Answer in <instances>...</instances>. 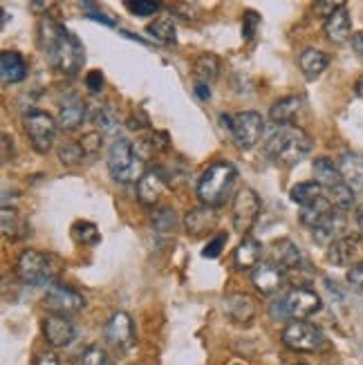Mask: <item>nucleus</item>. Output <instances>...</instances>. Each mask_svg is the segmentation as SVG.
<instances>
[{"label":"nucleus","instance_id":"nucleus-22","mask_svg":"<svg viewBox=\"0 0 363 365\" xmlns=\"http://www.w3.org/2000/svg\"><path fill=\"white\" fill-rule=\"evenodd\" d=\"M215 225V209H209V206H200V209H193L184 215V227L188 235H204L207 231H211Z\"/></svg>","mask_w":363,"mask_h":365},{"label":"nucleus","instance_id":"nucleus-45","mask_svg":"<svg viewBox=\"0 0 363 365\" xmlns=\"http://www.w3.org/2000/svg\"><path fill=\"white\" fill-rule=\"evenodd\" d=\"M86 88L90 92H101L103 90V74L99 70H90L86 74Z\"/></svg>","mask_w":363,"mask_h":365},{"label":"nucleus","instance_id":"nucleus-19","mask_svg":"<svg viewBox=\"0 0 363 365\" xmlns=\"http://www.w3.org/2000/svg\"><path fill=\"white\" fill-rule=\"evenodd\" d=\"M260 256H262V245L256 237L245 235L242 242L233 251V262L240 272H247V269H256L260 264Z\"/></svg>","mask_w":363,"mask_h":365},{"label":"nucleus","instance_id":"nucleus-5","mask_svg":"<svg viewBox=\"0 0 363 365\" xmlns=\"http://www.w3.org/2000/svg\"><path fill=\"white\" fill-rule=\"evenodd\" d=\"M47 56H50V61L54 63V66L68 76H76L83 66V58H86L81 41H78L76 34H72L70 29H63L61 38L56 41V45L52 47V50L47 52Z\"/></svg>","mask_w":363,"mask_h":365},{"label":"nucleus","instance_id":"nucleus-41","mask_svg":"<svg viewBox=\"0 0 363 365\" xmlns=\"http://www.w3.org/2000/svg\"><path fill=\"white\" fill-rule=\"evenodd\" d=\"M160 3H153V0H137V3H128V9L135 16H150L155 11H160Z\"/></svg>","mask_w":363,"mask_h":365},{"label":"nucleus","instance_id":"nucleus-31","mask_svg":"<svg viewBox=\"0 0 363 365\" xmlns=\"http://www.w3.org/2000/svg\"><path fill=\"white\" fill-rule=\"evenodd\" d=\"M321 190H323V186L319 182H301L290 190V197H292V202H296L303 209V206L317 202L321 197Z\"/></svg>","mask_w":363,"mask_h":365},{"label":"nucleus","instance_id":"nucleus-34","mask_svg":"<svg viewBox=\"0 0 363 365\" xmlns=\"http://www.w3.org/2000/svg\"><path fill=\"white\" fill-rule=\"evenodd\" d=\"M150 225L155 231L168 233L178 227V215L173 209H168V206H157V209H153V213H150Z\"/></svg>","mask_w":363,"mask_h":365},{"label":"nucleus","instance_id":"nucleus-9","mask_svg":"<svg viewBox=\"0 0 363 365\" xmlns=\"http://www.w3.org/2000/svg\"><path fill=\"white\" fill-rule=\"evenodd\" d=\"M16 274H19V278L25 284H31V287L45 284L50 280V258L36 249H25L19 256V262H16Z\"/></svg>","mask_w":363,"mask_h":365},{"label":"nucleus","instance_id":"nucleus-33","mask_svg":"<svg viewBox=\"0 0 363 365\" xmlns=\"http://www.w3.org/2000/svg\"><path fill=\"white\" fill-rule=\"evenodd\" d=\"M148 34L153 38H157L160 43H175L178 41V31H175V23H173L170 19H166V16H162V19H157L148 25Z\"/></svg>","mask_w":363,"mask_h":365},{"label":"nucleus","instance_id":"nucleus-3","mask_svg":"<svg viewBox=\"0 0 363 365\" xmlns=\"http://www.w3.org/2000/svg\"><path fill=\"white\" fill-rule=\"evenodd\" d=\"M108 168L113 178L121 184H133L144 178V162L137 153V148L128 139H115L108 150Z\"/></svg>","mask_w":363,"mask_h":365},{"label":"nucleus","instance_id":"nucleus-26","mask_svg":"<svg viewBox=\"0 0 363 365\" xmlns=\"http://www.w3.org/2000/svg\"><path fill=\"white\" fill-rule=\"evenodd\" d=\"M354 253H357V240H354V237H341V240H337V242H332L327 247V260L332 264H337V267H343V264L352 262Z\"/></svg>","mask_w":363,"mask_h":365},{"label":"nucleus","instance_id":"nucleus-36","mask_svg":"<svg viewBox=\"0 0 363 365\" xmlns=\"http://www.w3.org/2000/svg\"><path fill=\"white\" fill-rule=\"evenodd\" d=\"M58 160L66 166H76L86 160V153H83L81 144H66L58 150Z\"/></svg>","mask_w":363,"mask_h":365},{"label":"nucleus","instance_id":"nucleus-10","mask_svg":"<svg viewBox=\"0 0 363 365\" xmlns=\"http://www.w3.org/2000/svg\"><path fill=\"white\" fill-rule=\"evenodd\" d=\"M43 307L50 309L54 316H70L86 307V298L66 284H50L43 298Z\"/></svg>","mask_w":363,"mask_h":365},{"label":"nucleus","instance_id":"nucleus-23","mask_svg":"<svg viewBox=\"0 0 363 365\" xmlns=\"http://www.w3.org/2000/svg\"><path fill=\"white\" fill-rule=\"evenodd\" d=\"M225 309L235 323H251V319H254V314H256V303H254V298L247 294H233V296H227Z\"/></svg>","mask_w":363,"mask_h":365},{"label":"nucleus","instance_id":"nucleus-7","mask_svg":"<svg viewBox=\"0 0 363 365\" xmlns=\"http://www.w3.org/2000/svg\"><path fill=\"white\" fill-rule=\"evenodd\" d=\"M262 202L254 188H240L233 197V227L238 233H249L251 227L256 225V220L260 215Z\"/></svg>","mask_w":363,"mask_h":365},{"label":"nucleus","instance_id":"nucleus-16","mask_svg":"<svg viewBox=\"0 0 363 365\" xmlns=\"http://www.w3.org/2000/svg\"><path fill=\"white\" fill-rule=\"evenodd\" d=\"M339 173L345 186H350L354 193H361L363 190V155L343 153L339 160Z\"/></svg>","mask_w":363,"mask_h":365},{"label":"nucleus","instance_id":"nucleus-4","mask_svg":"<svg viewBox=\"0 0 363 365\" xmlns=\"http://www.w3.org/2000/svg\"><path fill=\"white\" fill-rule=\"evenodd\" d=\"M223 123L229 128V133L233 137V144L242 150L254 148L265 133V121L258 113H254V110H247V113H240L235 117L223 115Z\"/></svg>","mask_w":363,"mask_h":365},{"label":"nucleus","instance_id":"nucleus-1","mask_svg":"<svg viewBox=\"0 0 363 365\" xmlns=\"http://www.w3.org/2000/svg\"><path fill=\"white\" fill-rule=\"evenodd\" d=\"M267 157L276 166H296L298 162H303L312 150V139L307 137L305 130L294 128V125H280V130H276L265 144Z\"/></svg>","mask_w":363,"mask_h":365},{"label":"nucleus","instance_id":"nucleus-51","mask_svg":"<svg viewBox=\"0 0 363 365\" xmlns=\"http://www.w3.org/2000/svg\"><path fill=\"white\" fill-rule=\"evenodd\" d=\"M9 160V135H3V162Z\"/></svg>","mask_w":363,"mask_h":365},{"label":"nucleus","instance_id":"nucleus-8","mask_svg":"<svg viewBox=\"0 0 363 365\" xmlns=\"http://www.w3.org/2000/svg\"><path fill=\"white\" fill-rule=\"evenodd\" d=\"M282 343L296 352H314L323 345V331L307 321H292L282 329Z\"/></svg>","mask_w":363,"mask_h":365},{"label":"nucleus","instance_id":"nucleus-38","mask_svg":"<svg viewBox=\"0 0 363 365\" xmlns=\"http://www.w3.org/2000/svg\"><path fill=\"white\" fill-rule=\"evenodd\" d=\"M81 365H115L113 361H110V356L106 354L103 347L99 345H90L83 359H81Z\"/></svg>","mask_w":363,"mask_h":365},{"label":"nucleus","instance_id":"nucleus-49","mask_svg":"<svg viewBox=\"0 0 363 365\" xmlns=\"http://www.w3.org/2000/svg\"><path fill=\"white\" fill-rule=\"evenodd\" d=\"M350 45H352V50H354L359 56H363V31H357V34H352Z\"/></svg>","mask_w":363,"mask_h":365},{"label":"nucleus","instance_id":"nucleus-40","mask_svg":"<svg viewBox=\"0 0 363 365\" xmlns=\"http://www.w3.org/2000/svg\"><path fill=\"white\" fill-rule=\"evenodd\" d=\"M258 25H260V16H258V11H254V9L245 11V21H242V36H245V41H251V38H254Z\"/></svg>","mask_w":363,"mask_h":365},{"label":"nucleus","instance_id":"nucleus-30","mask_svg":"<svg viewBox=\"0 0 363 365\" xmlns=\"http://www.w3.org/2000/svg\"><path fill=\"white\" fill-rule=\"evenodd\" d=\"M274 262L282 269H294L301 264V251L290 240H278L274 245Z\"/></svg>","mask_w":363,"mask_h":365},{"label":"nucleus","instance_id":"nucleus-39","mask_svg":"<svg viewBox=\"0 0 363 365\" xmlns=\"http://www.w3.org/2000/svg\"><path fill=\"white\" fill-rule=\"evenodd\" d=\"M94 123H97L101 130H113L117 123L113 108H99L97 113H94Z\"/></svg>","mask_w":363,"mask_h":365},{"label":"nucleus","instance_id":"nucleus-44","mask_svg":"<svg viewBox=\"0 0 363 365\" xmlns=\"http://www.w3.org/2000/svg\"><path fill=\"white\" fill-rule=\"evenodd\" d=\"M348 284H350L354 292L363 294V262L350 267V272H348Z\"/></svg>","mask_w":363,"mask_h":365},{"label":"nucleus","instance_id":"nucleus-46","mask_svg":"<svg viewBox=\"0 0 363 365\" xmlns=\"http://www.w3.org/2000/svg\"><path fill=\"white\" fill-rule=\"evenodd\" d=\"M34 365H61V361L52 350H43L34 356Z\"/></svg>","mask_w":363,"mask_h":365},{"label":"nucleus","instance_id":"nucleus-15","mask_svg":"<svg viewBox=\"0 0 363 365\" xmlns=\"http://www.w3.org/2000/svg\"><path fill=\"white\" fill-rule=\"evenodd\" d=\"M345 225H348V220H345V213L343 211H332L329 215H325L317 227L312 229V235L314 240L319 245H332L337 240L343 237V231H345Z\"/></svg>","mask_w":363,"mask_h":365},{"label":"nucleus","instance_id":"nucleus-54","mask_svg":"<svg viewBox=\"0 0 363 365\" xmlns=\"http://www.w3.org/2000/svg\"><path fill=\"white\" fill-rule=\"evenodd\" d=\"M357 222H359V227L363 229V206H361V209L357 211Z\"/></svg>","mask_w":363,"mask_h":365},{"label":"nucleus","instance_id":"nucleus-24","mask_svg":"<svg viewBox=\"0 0 363 365\" xmlns=\"http://www.w3.org/2000/svg\"><path fill=\"white\" fill-rule=\"evenodd\" d=\"M329 66V56L321 50H317V47H307V50L301 52V56H298V68H301V72L310 78H317L321 76Z\"/></svg>","mask_w":363,"mask_h":365},{"label":"nucleus","instance_id":"nucleus-6","mask_svg":"<svg viewBox=\"0 0 363 365\" xmlns=\"http://www.w3.org/2000/svg\"><path fill=\"white\" fill-rule=\"evenodd\" d=\"M23 123L36 153H47L52 148L56 137V121L52 119L50 113H45V110H31V113L25 115Z\"/></svg>","mask_w":363,"mask_h":365},{"label":"nucleus","instance_id":"nucleus-35","mask_svg":"<svg viewBox=\"0 0 363 365\" xmlns=\"http://www.w3.org/2000/svg\"><path fill=\"white\" fill-rule=\"evenodd\" d=\"M329 200H332L341 211H348L354 206V190L345 184H339L334 188H329Z\"/></svg>","mask_w":363,"mask_h":365},{"label":"nucleus","instance_id":"nucleus-13","mask_svg":"<svg viewBox=\"0 0 363 365\" xmlns=\"http://www.w3.org/2000/svg\"><path fill=\"white\" fill-rule=\"evenodd\" d=\"M251 282L262 296H274L285 284V269L276 262H260L251 274Z\"/></svg>","mask_w":363,"mask_h":365},{"label":"nucleus","instance_id":"nucleus-20","mask_svg":"<svg viewBox=\"0 0 363 365\" xmlns=\"http://www.w3.org/2000/svg\"><path fill=\"white\" fill-rule=\"evenodd\" d=\"M86 121V106L78 97H66L58 106V125L63 130H74Z\"/></svg>","mask_w":363,"mask_h":365},{"label":"nucleus","instance_id":"nucleus-47","mask_svg":"<svg viewBox=\"0 0 363 365\" xmlns=\"http://www.w3.org/2000/svg\"><path fill=\"white\" fill-rule=\"evenodd\" d=\"M272 316L276 321H287L290 319V312H287V305H285V298L276 300V303L272 305Z\"/></svg>","mask_w":363,"mask_h":365},{"label":"nucleus","instance_id":"nucleus-43","mask_svg":"<svg viewBox=\"0 0 363 365\" xmlns=\"http://www.w3.org/2000/svg\"><path fill=\"white\" fill-rule=\"evenodd\" d=\"M227 240H229V235H227V233L215 235L213 240L209 242V247H204L202 256H204V258H218V256H220V251H223V247H225V242H227Z\"/></svg>","mask_w":363,"mask_h":365},{"label":"nucleus","instance_id":"nucleus-28","mask_svg":"<svg viewBox=\"0 0 363 365\" xmlns=\"http://www.w3.org/2000/svg\"><path fill=\"white\" fill-rule=\"evenodd\" d=\"M193 74L200 83H213L220 76V61L215 54H200L193 63Z\"/></svg>","mask_w":363,"mask_h":365},{"label":"nucleus","instance_id":"nucleus-21","mask_svg":"<svg viewBox=\"0 0 363 365\" xmlns=\"http://www.w3.org/2000/svg\"><path fill=\"white\" fill-rule=\"evenodd\" d=\"M27 76V66L19 52H3L0 54V78L5 86H14L25 81Z\"/></svg>","mask_w":363,"mask_h":365},{"label":"nucleus","instance_id":"nucleus-27","mask_svg":"<svg viewBox=\"0 0 363 365\" xmlns=\"http://www.w3.org/2000/svg\"><path fill=\"white\" fill-rule=\"evenodd\" d=\"M314 178H317V182L321 186H325L327 190L343 184L339 166H334V162H329L327 157H319V160L314 162Z\"/></svg>","mask_w":363,"mask_h":365},{"label":"nucleus","instance_id":"nucleus-55","mask_svg":"<svg viewBox=\"0 0 363 365\" xmlns=\"http://www.w3.org/2000/svg\"><path fill=\"white\" fill-rule=\"evenodd\" d=\"M231 365H242V363H231Z\"/></svg>","mask_w":363,"mask_h":365},{"label":"nucleus","instance_id":"nucleus-12","mask_svg":"<svg viewBox=\"0 0 363 365\" xmlns=\"http://www.w3.org/2000/svg\"><path fill=\"white\" fill-rule=\"evenodd\" d=\"M285 305L292 319L305 321L307 316L317 314L321 309V296L307 287H296L285 296Z\"/></svg>","mask_w":363,"mask_h":365},{"label":"nucleus","instance_id":"nucleus-53","mask_svg":"<svg viewBox=\"0 0 363 365\" xmlns=\"http://www.w3.org/2000/svg\"><path fill=\"white\" fill-rule=\"evenodd\" d=\"M29 9H50V3H29Z\"/></svg>","mask_w":363,"mask_h":365},{"label":"nucleus","instance_id":"nucleus-2","mask_svg":"<svg viewBox=\"0 0 363 365\" xmlns=\"http://www.w3.org/2000/svg\"><path fill=\"white\" fill-rule=\"evenodd\" d=\"M235 180H238V170H235L233 164H229V162L211 164L207 170H204V175L198 182L200 202L204 206H209V209H218V206H223L233 193Z\"/></svg>","mask_w":363,"mask_h":365},{"label":"nucleus","instance_id":"nucleus-37","mask_svg":"<svg viewBox=\"0 0 363 365\" xmlns=\"http://www.w3.org/2000/svg\"><path fill=\"white\" fill-rule=\"evenodd\" d=\"M23 227V222L19 220V215H16L14 211H9L7 206L3 209V233L7 240H16V237H21L19 229Z\"/></svg>","mask_w":363,"mask_h":365},{"label":"nucleus","instance_id":"nucleus-25","mask_svg":"<svg viewBox=\"0 0 363 365\" xmlns=\"http://www.w3.org/2000/svg\"><path fill=\"white\" fill-rule=\"evenodd\" d=\"M301 108H303V97H285V99H278L270 108V119L274 123H278V125H290Z\"/></svg>","mask_w":363,"mask_h":365},{"label":"nucleus","instance_id":"nucleus-42","mask_svg":"<svg viewBox=\"0 0 363 365\" xmlns=\"http://www.w3.org/2000/svg\"><path fill=\"white\" fill-rule=\"evenodd\" d=\"M78 144H81L86 157L97 155V153L101 150V135H97V133H88L81 141H78Z\"/></svg>","mask_w":363,"mask_h":365},{"label":"nucleus","instance_id":"nucleus-52","mask_svg":"<svg viewBox=\"0 0 363 365\" xmlns=\"http://www.w3.org/2000/svg\"><path fill=\"white\" fill-rule=\"evenodd\" d=\"M354 90H357V94L363 99V76H359L357 78V86H354Z\"/></svg>","mask_w":363,"mask_h":365},{"label":"nucleus","instance_id":"nucleus-11","mask_svg":"<svg viewBox=\"0 0 363 365\" xmlns=\"http://www.w3.org/2000/svg\"><path fill=\"white\" fill-rule=\"evenodd\" d=\"M106 341L115 347L119 352L131 350L135 343V327H133V319L126 312H115L106 323Z\"/></svg>","mask_w":363,"mask_h":365},{"label":"nucleus","instance_id":"nucleus-50","mask_svg":"<svg viewBox=\"0 0 363 365\" xmlns=\"http://www.w3.org/2000/svg\"><path fill=\"white\" fill-rule=\"evenodd\" d=\"M195 94L202 99V101H209L211 97V88L207 83H195Z\"/></svg>","mask_w":363,"mask_h":365},{"label":"nucleus","instance_id":"nucleus-48","mask_svg":"<svg viewBox=\"0 0 363 365\" xmlns=\"http://www.w3.org/2000/svg\"><path fill=\"white\" fill-rule=\"evenodd\" d=\"M339 7H343V3H317V5H314V9H317L321 16H327V19H329V16H332Z\"/></svg>","mask_w":363,"mask_h":365},{"label":"nucleus","instance_id":"nucleus-17","mask_svg":"<svg viewBox=\"0 0 363 365\" xmlns=\"http://www.w3.org/2000/svg\"><path fill=\"white\" fill-rule=\"evenodd\" d=\"M164 190V175L160 168H150L144 173V178L137 182V197L144 206H155L162 197Z\"/></svg>","mask_w":363,"mask_h":365},{"label":"nucleus","instance_id":"nucleus-29","mask_svg":"<svg viewBox=\"0 0 363 365\" xmlns=\"http://www.w3.org/2000/svg\"><path fill=\"white\" fill-rule=\"evenodd\" d=\"M332 211H334V209H332V202L321 195L317 202H312V204L303 206V209H301V222H303L305 227L314 229L325 215H329Z\"/></svg>","mask_w":363,"mask_h":365},{"label":"nucleus","instance_id":"nucleus-18","mask_svg":"<svg viewBox=\"0 0 363 365\" xmlns=\"http://www.w3.org/2000/svg\"><path fill=\"white\" fill-rule=\"evenodd\" d=\"M323 29H325L327 41H332L337 45L352 38V21H350V14H348V9H345V5L339 7L332 16H329V19H325Z\"/></svg>","mask_w":363,"mask_h":365},{"label":"nucleus","instance_id":"nucleus-14","mask_svg":"<svg viewBox=\"0 0 363 365\" xmlns=\"http://www.w3.org/2000/svg\"><path fill=\"white\" fill-rule=\"evenodd\" d=\"M43 336L52 347H68L76 339V329L66 316H47L43 321Z\"/></svg>","mask_w":363,"mask_h":365},{"label":"nucleus","instance_id":"nucleus-32","mask_svg":"<svg viewBox=\"0 0 363 365\" xmlns=\"http://www.w3.org/2000/svg\"><path fill=\"white\" fill-rule=\"evenodd\" d=\"M72 237H74V242L86 245V247H97L101 242V233H99L97 225H92V222H86V220L74 222Z\"/></svg>","mask_w":363,"mask_h":365}]
</instances>
